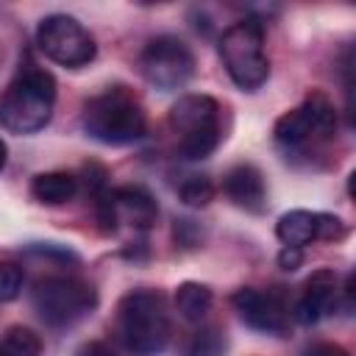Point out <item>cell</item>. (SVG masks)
<instances>
[{
	"label": "cell",
	"mask_w": 356,
	"mask_h": 356,
	"mask_svg": "<svg viewBox=\"0 0 356 356\" xmlns=\"http://www.w3.org/2000/svg\"><path fill=\"white\" fill-rule=\"evenodd\" d=\"M36 44L53 64L67 70H81L95 61L97 44L92 33L70 14H50L36 28Z\"/></svg>",
	"instance_id": "cell-9"
},
{
	"label": "cell",
	"mask_w": 356,
	"mask_h": 356,
	"mask_svg": "<svg viewBox=\"0 0 356 356\" xmlns=\"http://www.w3.org/2000/svg\"><path fill=\"white\" fill-rule=\"evenodd\" d=\"M0 356H42V339L25 325H11L0 334Z\"/></svg>",
	"instance_id": "cell-17"
},
{
	"label": "cell",
	"mask_w": 356,
	"mask_h": 356,
	"mask_svg": "<svg viewBox=\"0 0 356 356\" xmlns=\"http://www.w3.org/2000/svg\"><path fill=\"white\" fill-rule=\"evenodd\" d=\"M275 236L284 242V248H306L312 242H334L345 236V222L337 214L325 211H309V209H292L281 214L275 222Z\"/></svg>",
	"instance_id": "cell-12"
},
{
	"label": "cell",
	"mask_w": 356,
	"mask_h": 356,
	"mask_svg": "<svg viewBox=\"0 0 356 356\" xmlns=\"http://www.w3.org/2000/svg\"><path fill=\"white\" fill-rule=\"evenodd\" d=\"M31 195L42 206H64L78 195V178L72 172H39L31 181Z\"/></svg>",
	"instance_id": "cell-15"
},
{
	"label": "cell",
	"mask_w": 356,
	"mask_h": 356,
	"mask_svg": "<svg viewBox=\"0 0 356 356\" xmlns=\"http://www.w3.org/2000/svg\"><path fill=\"white\" fill-rule=\"evenodd\" d=\"M220 58L225 64V72L242 92H256L270 78L264 25L256 17H245L228 25L220 36Z\"/></svg>",
	"instance_id": "cell-4"
},
{
	"label": "cell",
	"mask_w": 356,
	"mask_h": 356,
	"mask_svg": "<svg viewBox=\"0 0 356 356\" xmlns=\"http://www.w3.org/2000/svg\"><path fill=\"white\" fill-rule=\"evenodd\" d=\"M225 350H228L225 331L220 325H203L189 339L186 356H225Z\"/></svg>",
	"instance_id": "cell-18"
},
{
	"label": "cell",
	"mask_w": 356,
	"mask_h": 356,
	"mask_svg": "<svg viewBox=\"0 0 356 356\" xmlns=\"http://www.w3.org/2000/svg\"><path fill=\"white\" fill-rule=\"evenodd\" d=\"M170 125L178 134V150L189 161L209 159L220 139V106L209 95H184L170 108Z\"/></svg>",
	"instance_id": "cell-7"
},
{
	"label": "cell",
	"mask_w": 356,
	"mask_h": 356,
	"mask_svg": "<svg viewBox=\"0 0 356 356\" xmlns=\"http://www.w3.org/2000/svg\"><path fill=\"white\" fill-rule=\"evenodd\" d=\"M214 184H211V178L209 175H189L181 186H178V195H181V200L186 203V206H192V209H200V206H209L211 203V197H214Z\"/></svg>",
	"instance_id": "cell-19"
},
{
	"label": "cell",
	"mask_w": 356,
	"mask_h": 356,
	"mask_svg": "<svg viewBox=\"0 0 356 356\" xmlns=\"http://www.w3.org/2000/svg\"><path fill=\"white\" fill-rule=\"evenodd\" d=\"M278 264L284 267V270H298L300 264H303V250L300 248H284L281 253H278Z\"/></svg>",
	"instance_id": "cell-21"
},
{
	"label": "cell",
	"mask_w": 356,
	"mask_h": 356,
	"mask_svg": "<svg viewBox=\"0 0 356 356\" xmlns=\"http://www.w3.org/2000/svg\"><path fill=\"white\" fill-rule=\"evenodd\" d=\"M6 159H8V150H6V142L0 139V170L6 167Z\"/></svg>",
	"instance_id": "cell-24"
},
{
	"label": "cell",
	"mask_w": 356,
	"mask_h": 356,
	"mask_svg": "<svg viewBox=\"0 0 356 356\" xmlns=\"http://www.w3.org/2000/svg\"><path fill=\"white\" fill-rule=\"evenodd\" d=\"M337 275L334 270H317L303 284V292L295 303V320L300 325H317L323 317L334 314L337 309Z\"/></svg>",
	"instance_id": "cell-13"
},
{
	"label": "cell",
	"mask_w": 356,
	"mask_h": 356,
	"mask_svg": "<svg viewBox=\"0 0 356 356\" xmlns=\"http://www.w3.org/2000/svg\"><path fill=\"white\" fill-rule=\"evenodd\" d=\"M334 134H337V108L331 97L323 92H309L303 103L281 114L273 128L275 145L286 153H309L323 142L334 139Z\"/></svg>",
	"instance_id": "cell-5"
},
{
	"label": "cell",
	"mask_w": 356,
	"mask_h": 356,
	"mask_svg": "<svg viewBox=\"0 0 356 356\" xmlns=\"http://www.w3.org/2000/svg\"><path fill=\"white\" fill-rule=\"evenodd\" d=\"M231 303L242 323L259 334H273L284 337L289 331V312L284 300L270 292V289H256V286H239L231 295Z\"/></svg>",
	"instance_id": "cell-11"
},
{
	"label": "cell",
	"mask_w": 356,
	"mask_h": 356,
	"mask_svg": "<svg viewBox=\"0 0 356 356\" xmlns=\"http://www.w3.org/2000/svg\"><path fill=\"white\" fill-rule=\"evenodd\" d=\"M75 356H117L106 342H86L75 350Z\"/></svg>",
	"instance_id": "cell-22"
},
{
	"label": "cell",
	"mask_w": 356,
	"mask_h": 356,
	"mask_svg": "<svg viewBox=\"0 0 356 356\" xmlns=\"http://www.w3.org/2000/svg\"><path fill=\"white\" fill-rule=\"evenodd\" d=\"M56 106V78L36 67L25 64L19 75L0 95V125L11 134H36L42 131Z\"/></svg>",
	"instance_id": "cell-3"
},
{
	"label": "cell",
	"mask_w": 356,
	"mask_h": 356,
	"mask_svg": "<svg viewBox=\"0 0 356 356\" xmlns=\"http://www.w3.org/2000/svg\"><path fill=\"white\" fill-rule=\"evenodd\" d=\"M172 334L167 298L159 289H134L117 306V337L134 356H159Z\"/></svg>",
	"instance_id": "cell-2"
},
{
	"label": "cell",
	"mask_w": 356,
	"mask_h": 356,
	"mask_svg": "<svg viewBox=\"0 0 356 356\" xmlns=\"http://www.w3.org/2000/svg\"><path fill=\"white\" fill-rule=\"evenodd\" d=\"M33 312L50 328H70L89 317L97 306V292L89 281L75 275H47L31 292Z\"/></svg>",
	"instance_id": "cell-6"
},
{
	"label": "cell",
	"mask_w": 356,
	"mask_h": 356,
	"mask_svg": "<svg viewBox=\"0 0 356 356\" xmlns=\"http://www.w3.org/2000/svg\"><path fill=\"white\" fill-rule=\"evenodd\" d=\"M211 300H214L211 298V289L206 284H197V281H184L175 289V309L189 323L206 320V314L211 309Z\"/></svg>",
	"instance_id": "cell-16"
},
{
	"label": "cell",
	"mask_w": 356,
	"mask_h": 356,
	"mask_svg": "<svg viewBox=\"0 0 356 356\" xmlns=\"http://www.w3.org/2000/svg\"><path fill=\"white\" fill-rule=\"evenodd\" d=\"M81 128L100 145H134L147 134V114L131 89L108 86L83 103Z\"/></svg>",
	"instance_id": "cell-1"
},
{
	"label": "cell",
	"mask_w": 356,
	"mask_h": 356,
	"mask_svg": "<svg viewBox=\"0 0 356 356\" xmlns=\"http://www.w3.org/2000/svg\"><path fill=\"white\" fill-rule=\"evenodd\" d=\"M306 356H348V350L342 345H334V342H320V345L309 348Z\"/></svg>",
	"instance_id": "cell-23"
},
{
	"label": "cell",
	"mask_w": 356,
	"mask_h": 356,
	"mask_svg": "<svg viewBox=\"0 0 356 356\" xmlns=\"http://www.w3.org/2000/svg\"><path fill=\"white\" fill-rule=\"evenodd\" d=\"M97 222L106 234H114L120 225H128L134 231H150L159 220V206L153 195L142 186H117L103 189L95 197Z\"/></svg>",
	"instance_id": "cell-10"
},
{
	"label": "cell",
	"mask_w": 356,
	"mask_h": 356,
	"mask_svg": "<svg viewBox=\"0 0 356 356\" xmlns=\"http://www.w3.org/2000/svg\"><path fill=\"white\" fill-rule=\"evenodd\" d=\"M222 192L225 197L250 214H261L267 209V184L259 167L253 164H236L222 175Z\"/></svg>",
	"instance_id": "cell-14"
},
{
	"label": "cell",
	"mask_w": 356,
	"mask_h": 356,
	"mask_svg": "<svg viewBox=\"0 0 356 356\" xmlns=\"http://www.w3.org/2000/svg\"><path fill=\"white\" fill-rule=\"evenodd\" d=\"M25 284V273L17 261H3L0 264V303H8L14 298H19Z\"/></svg>",
	"instance_id": "cell-20"
},
{
	"label": "cell",
	"mask_w": 356,
	"mask_h": 356,
	"mask_svg": "<svg viewBox=\"0 0 356 356\" xmlns=\"http://www.w3.org/2000/svg\"><path fill=\"white\" fill-rule=\"evenodd\" d=\"M139 70L150 86L161 92H178L195 75V53L184 39L172 33H161L142 47Z\"/></svg>",
	"instance_id": "cell-8"
}]
</instances>
